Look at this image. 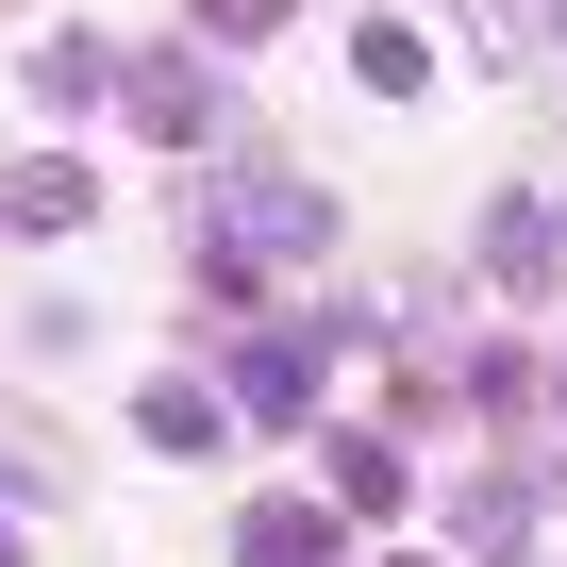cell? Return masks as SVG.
<instances>
[{"instance_id": "6da1fadb", "label": "cell", "mask_w": 567, "mask_h": 567, "mask_svg": "<svg viewBox=\"0 0 567 567\" xmlns=\"http://www.w3.org/2000/svg\"><path fill=\"white\" fill-rule=\"evenodd\" d=\"M318 234H334V200H318V184H284V167H250V184H217V200H200V267H217V301H234L250 267L318 250Z\"/></svg>"}, {"instance_id": "7a4b0ae2", "label": "cell", "mask_w": 567, "mask_h": 567, "mask_svg": "<svg viewBox=\"0 0 567 567\" xmlns=\"http://www.w3.org/2000/svg\"><path fill=\"white\" fill-rule=\"evenodd\" d=\"M234 401H250V417H301V401H318V334H250Z\"/></svg>"}, {"instance_id": "3957f363", "label": "cell", "mask_w": 567, "mask_h": 567, "mask_svg": "<svg viewBox=\"0 0 567 567\" xmlns=\"http://www.w3.org/2000/svg\"><path fill=\"white\" fill-rule=\"evenodd\" d=\"M550 250H567V217H534V200H484V267L517 284V301L550 284Z\"/></svg>"}, {"instance_id": "277c9868", "label": "cell", "mask_w": 567, "mask_h": 567, "mask_svg": "<svg viewBox=\"0 0 567 567\" xmlns=\"http://www.w3.org/2000/svg\"><path fill=\"white\" fill-rule=\"evenodd\" d=\"M117 101H134V117H151V134H217V84H200V68H184V51H151V68H134V84H117Z\"/></svg>"}, {"instance_id": "5b68a950", "label": "cell", "mask_w": 567, "mask_h": 567, "mask_svg": "<svg viewBox=\"0 0 567 567\" xmlns=\"http://www.w3.org/2000/svg\"><path fill=\"white\" fill-rule=\"evenodd\" d=\"M101 84H134V68H117V51H101V34H51V51H34V101H68V117H84V101H101Z\"/></svg>"}, {"instance_id": "8992f818", "label": "cell", "mask_w": 567, "mask_h": 567, "mask_svg": "<svg viewBox=\"0 0 567 567\" xmlns=\"http://www.w3.org/2000/svg\"><path fill=\"white\" fill-rule=\"evenodd\" d=\"M451 534H467V550H484V567H501V550H517V534H534V484H467V501H451Z\"/></svg>"}, {"instance_id": "52a82bcc", "label": "cell", "mask_w": 567, "mask_h": 567, "mask_svg": "<svg viewBox=\"0 0 567 567\" xmlns=\"http://www.w3.org/2000/svg\"><path fill=\"white\" fill-rule=\"evenodd\" d=\"M0 217H18V234H68V217H84V167H18V184H0Z\"/></svg>"}, {"instance_id": "ba28073f", "label": "cell", "mask_w": 567, "mask_h": 567, "mask_svg": "<svg viewBox=\"0 0 567 567\" xmlns=\"http://www.w3.org/2000/svg\"><path fill=\"white\" fill-rule=\"evenodd\" d=\"M234 567H318V517H301V501H267V517L234 534Z\"/></svg>"}, {"instance_id": "9c48e42d", "label": "cell", "mask_w": 567, "mask_h": 567, "mask_svg": "<svg viewBox=\"0 0 567 567\" xmlns=\"http://www.w3.org/2000/svg\"><path fill=\"white\" fill-rule=\"evenodd\" d=\"M151 451H217V384H151Z\"/></svg>"}, {"instance_id": "30bf717a", "label": "cell", "mask_w": 567, "mask_h": 567, "mask_svg": "<svg viewBox=\"0 0 567 567\" xmlns=\"http://www.w3.org/2000/svg\"><path fill=\"white\" fill-rule=\"evenodd\" d=\"M334 501H368V517H384V501H401V451H384V434H334Z\"/></svg>"}, {"instance_id": "8fae6325", "label": "cell", "mask_w": 567, "mask_h": 567, "mask_svg": "<svg viewBox=\"0 0 567 567\" xmlns=\"http://www.w3.org/2000/svg\"><path fill=\"white\" fill-rule=\"evenodd\" d=\"M0 484H18V501H51V484H68V467H51V434H34V417H0Z\"/></svg>"}, {"instance_id": "7c38bea8", "label": "cell", "mask_w": 567, "mask_h": 567, "mask_svg": "<svg viewBox=\"0 0 567 567\" xmlns=\"http://www.w3.org/2000/svg\"><path fill=\"white\" fill-rule=\"evenodd\" d=\"M451 18L484 34V68H517V0H451Z\"/></svg>"}, {"instance_id": "4fadbf2b", "label": "cell", "mask_w": 567, "mask_h": 567, "mask_svg": "<svg viewBox=\"0 0 567 567\" xmlns=\"http://www.w3.org/2000/svg\"><path fill=\"white\" fill-rule=\"evenodd\" d=\"M200 18H217V34H284L301 0H200Z\"/></svg>"}, {"instance_id": "5bb4252c", "label": "cell", "mask_w": 567, "mask_h": 567, "mask_svg": "<svg viewBox=\"0 0 567 567\" xmlns=\"http://www.w3.org/2000/svg\"><path fill=\"white\" fill-rule=\"evenodd\" d=\"M0 567H18V534H0Z\"/></svg>"}, {"instance_id": "9a60e30c", "label": "cell", "mask_w": 567, "mask_h": 567, "mask_svg": "<svg viewBox=\"0 0 567 567\" xmlns=\"http://www.w3.org/2000/svg\"><path fill=\"white\" fill-rule=\"evenodd\" d=\"M550 401H567V368H550Z\"/></svg>"}, {"instance_id": "2e32d148", "label": "cell", "mask_w": 567, "mask_h": 567, "mask_svg": "<svg viewBox=\"0 0 567 567\" xmlns=\"http://www.w3.org/2000/svg\"><path fill=\"white\" fill-rule=\"evenodd\" d=\"M550 18H567V0H550Z\"/></svg>"}]
</instances>
